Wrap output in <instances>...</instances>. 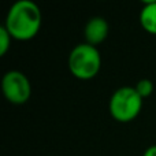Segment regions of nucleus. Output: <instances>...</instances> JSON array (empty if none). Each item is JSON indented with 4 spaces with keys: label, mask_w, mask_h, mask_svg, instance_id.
Masks as SVG:
<instances>
[{
    "label": "nucleus",
    "mask_w": 156,
    "mask_h": 156,
    "mask_svg": "<svg viewBox=\"0 0 156 156\" xmlns=\"http://www.w3.org/2000/svg\"><path fill=\"white\" fill-rule=\"evenodd\" d=\"M43 15L32 0H18L10 7L3 26L7 29L12 40L29 41L40 32Z\"/></svg>",
    "instance_id": "nucleus-1"
},
{
    "label": "nucleus",
    "mask_w": 156,
    "mask_h": 156,
    "mask_svg": "<svg viewBox=\"0 0 156 156\" xmlns=\"http://www.w3.org/2000/svg\"><path fill=\"white\" fill-rule=\"evenodd\" d=\"M11 40L12 37L10 36V33L7 32L4 26H2L0 27V56H4L8 52L11 47Z\"/></svg>",
    "instance_id": "nucleus-8"
},
{
    "label": "nucleus",
    "mask_w": 156,
    "mask_h": 156,
    "mask_svg": "<svg viewBox=\"0 0 156 156\" xmlns=\"http://www.w3.org/2000/svg\"><path fill=\"white\" fill-rule=\"evenodd\" d=\"M110 33V25L101 16H93L85 25L83 29V37L85 43L90 44L93 47H97L107 38Z\"/></svg>",
    "instance_id": "nucleus-5"
},
{
    "label": "nucleus",
    "mask_w": 156,
    "mask_h": 156,
    "mask_svg": "<svg viewBox=\"0 0 156 156\" xmlns=\"http://www.w3.org/2000/svg\"><path fill=\"white\" fill-rule=\"evenodd\" d=\"M143 156H156V145H151L145 149Z\"/></svg>",
    "instance_id": "nucleus-9"
},
{
    "label": "nucleus",
    "mask_w": 156,
    "mask_h": 156,
    "mask_svg": "<svg viewBox=\"0 0 156 156\" xmlns=\"http://www.w3.org/2000/svg\"><path fill=\"white\" fill-rule=\"evenodd\" d=\"M140 23L147 33L156 36V0L144 2L140 12Z\"/></svg>",
    "instance_id": "nucleus-6"
},
{
    "label": "nucleus",
    "mask_w": 156,
    "mask_h": 156,
    "mask_svg": "<svg viewBox=\"0 0 156 156\" xmlns=\"http://www.w3.org/2000/svg\"><path fill=\"white\" fill-rule=\"evenodd\" d=\"M101 69V55L97 47L88 43L76 45L69 55V70L81 81H89L99 74Z\"/></svg>",
    "instance_id": "nucleus-2"
},
{
    "label": "nucleus",
    "mask_w": 156,
    "mask_h": 156,
    "mask_svg": "<svg viewBox=\"0 0 156 156\" xmlns=\"http://www.w3.org/2000/svg\"><path fill=\"white\" fill-rule=\"evenodd\" d=\"M134 88H136V90H137V93L140 94L143 99H147V97H149L152 93H154L155 85H154V82H152L151 80H148V78H144V80L138 81L137 85H136Z\"/></svg>",
    "instance_id": "nucleus-7"
},
{
    "label": "nucleus",
    "mask_w": 156,
    "mask_h": 156,
    "mask_svg": "<svg viewBox=\"0 0 156 156\" xmlns=\"http://www.w3.org/2000/svg\"><path fill=\"white\" fill-rule=\"evenodd\" d=\"M2 92L8 103L21 105L32 96V85L22 71L10 70L2 78Z\"/></svg>",
    "instance_id": "nucleus-4"
},
{
    "label": "nucleus",
    "mask_w": 156,
    "mask_h": 156,
    "mask_svg": "<svg viewBox=\"0 0 156 156\" xmlns=\"http://www.w3.org/2000/svg\"><path fill=\"white\" fill-rule=\"evenodd\" d=\"M143 101L134 86H121L110 97V115L119 123H129L140 115Z\"/></svg>",
    "instance_id": "nucleus-3"
}]
</instances>
